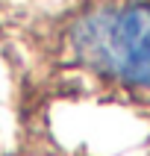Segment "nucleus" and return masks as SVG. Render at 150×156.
I'll return each mask as SVG.
<instances>
[{"label": "nucleus", "instance_id": "nucleus-1", "mask_svg": "<svg viewBox=\"0 0 150 156\" xmlns=\"http://www.w3.org/2000/svg\"><path fill=\"white\" fill-rule=\"evenodd\" d=\"M71 44L91 68L135 86H150V3L82 18L71 33Z\"/></svg>", "mask_w": 150, "mask_h": 156}]
</instances>
